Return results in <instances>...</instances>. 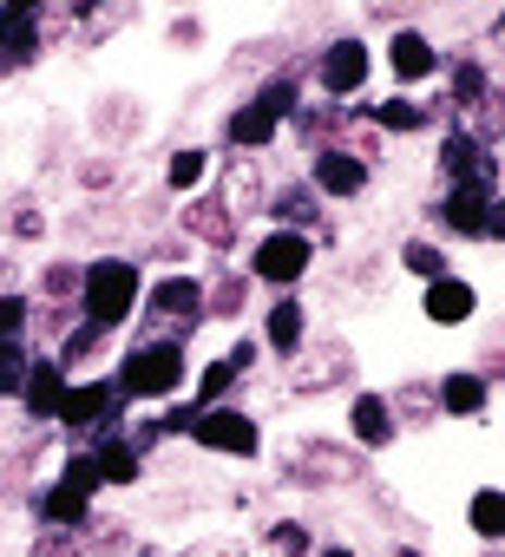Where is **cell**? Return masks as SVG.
<instances>
[{"mask_svg":"<svg viewBox=\"0 0 505 557\" xmlns=\"http://www.w3.org/2000/svg\"><path fill=\"white\" fill-rule=\"evenodd\" d=\"M132 302H138V269L132 262H93L86 269V315H93V329H119L125 315H132Z\"/></svg>","mask_w":505,"mask_h":557,"instance_id":"1","label":"cell"},{"mask_svg":"<svg viewBox=\"0 0 505 557\" xmlns=\"http://www.w3.org/2000/svg\"><path fill=\"white\" fill-rule=\"evenodd\" d=\"M184 381V355L171 342H151L125 361V394H171Z\"/></svg>","mask_w":505,"mask_h":557,"instance_id":"2","label":"cell"},{"mask_svg":"<svg viewBox=\"0 0 505 557\" xmlns=\"http://www.w3.org/2000/svg\"><path fill=\"white\" fill-rule=\"evenodd\" d=\"M190 433H197V446H210V453H236V459L257 453V426H249L243 413H230V407L197 413V420H190Z\"/></svg>","mask_w":505,"mask_h":557,"instance_id":"3","label":"cell"},{"mask_svg":"<svg viewBox=\"0 0 505 557\" xmlns=\"http://www.w3.org/2000/svg\"><path fill=\"white\" fill-rule=\"evenodd\" d=\"M93 485H99L93 459H73V466H66V479L40 498V511H47L53 524H79V518H86V505H93Z\"/></svg>","mask_w":505,"mask_h":557,"instance_id":"4","label":"cell"},{"mask_svg":"<svg viewBox=\"0 0 505 557\" xmlns=\"http://www.w3.org/2000/svg\"><path fill=\"white\" fill-rule=\"evenodd\" d=\"M309 269V243L296 230H276L263 249H257V275H270V283H296V275Z\"/></svg>","mask_w":505,"mask_h":557,"instance_id":"5","label":"cell"},{"mask_svg":"<svg viewBox=\"0 0 505 557\" xmlns=\"http://www.w3.org/2000/svg\"><path fill=\"white\" fill-rule=\"evenodd\" d=\"M361 79H368V47H361V40H335L329 60H322V86L342 99V92H355Z\"/></svg>","mask_w":505,"mask_h":557,"instance_id":"6","label":"cell"},{"mask_svg":"<svg viewBox=\"0 0 505 557\" xmlns=\"http://www.w3.org/2000/svg\"><path fill=\"white\" fill-rule=\"evenodd\" d=\"M427 315H433L440 329L472 322V283H459V275H433V289H427Z\"/></svg>","mask_w":505,"mask_h":557,"instance_id":"7","label":"cell"},{"mask_svg":"<svg viewBox=\"0 0 505 557\" xmlns=\"http://www.w3.org/2000/svg\"><path fill=\"white\" fill-rule=\"evenodd\" d=\"M440 216H446L459 236H492V230H498V216H492V197H479V190H453Z\"/></svg>","mask_w":505,"mask_h":557,"instance_id":"8","label":"cell"},{"mask_svg":"<svg viewBox=\"0 0 505 557\" xmlns=\"http://www.w3.org/2000/svg\"><path fill=\"white\" fill-rule=\"evenodd\" d=\"M316 184H322L329 197H355V190L368 184V171H361V158H348V151H322V158H316Z\"/></svg>","mask_w":505,"mask_h":557,"instance_id":"9","label":"cell"},{"mask_svg":"<svg viewBox=\"0 0 505 557\" xmlns=\"http://www.w3.org/2000/svg\"><path fill=\"white\" fill-rule=\"evenodd\" d=\"M197 309H204V289L197 283H158L151 289V315H164V322H197Z\"/></svg>","mask_w":505,"mask_h":557,"instance_id":"10","label":"cell"},{"mask_svg":"<svg viewBox=\"0 0 505 557\" xmlns=\"http://www.w3.org/2000/svg\"><path fill=\"white\" fill-rule=\"evenodd\" d=\"M21 400H27V413H60V400H66L60 368H53V361H34V374L21 381Z\"/></svg>","mask_w":505,"mask_h":557,"instance_id":"11","label":"cell"},{"mask_svg":"<svg viewBox=\"0 0 505 557\" xmlns=\"http://www.w3.org/2000/svg\"><path fill=\"white\" fill-rule=\"evenodd\" d=\"M387 60H394V73H401V79H427V73L440 66V60H433V47H427L420 34H394Z\"/></svg>","mask_w":505,"mask_h":557,"instance_id":"12","label":"cell"},{"mask_svg":"<svg viewBox=\"0 0 505 557\" xmlns=\"http://www.w3.org/2000/svg\"><path fill=\"white\" fill-rule=\"evenodd\" d=\"M106 407H112V387H99V381H93V387H66V400H60V420H66V426H93Z\"/></svg>","mask_w":505,"mask_h":557,"instance_id":"13","label":"cell"},{"mask_svg":"<svg viewBox=\"0 0 505 557\" xmlns=\"http://www.w3.org/2000/svg\"><path fill=\"white\" fill-rule=\"evenodd\" d=\"M34 34H40V14L27 8V0H14V8H0V40H8L14 53H34Z\"/></svg>","mask_w":505,"mask_h":557,"instance_id":"14","label":"cell"},{"mask_svg":"<svg viewBox=\"0 0 505 557\" xmlns=\"http://www.w3.org/2000/svg\"><path fill=\"white\" fill-rule=\"evenodd\" d=\"M270 348L276 355H296L303 348V302H276L270 309Z\"/></svg>","mask_w":505,"mask_h":557,"instance_id":"15","label":"cell"},{"mask_svg":"<svg viewBox=\"0 0 505 557\" xmlns=\"http://www.w3.org/2000/svg\"><path fill=\"white\" fill-rule=\"evenodd\" d=\"M440 400H446V413H479L485 407V381L479 374H446Z\"/></svg>","mask_w":505,"mask_h":557,"instance_id":"16","label":"cell"},{"mask_svg":"<svg viewBox=\"0 0 505 557\" xmlns=\"http://www.w3.org/2000/svg\"><path fill=\"white\" fill-rule=\"evenodd\" d=\"M93 472H99V479H112V485H132V479H138V446L112 440V446L93 459Z\"/></svg>","mask_w":505,"mask_h":557,"instance_id":"17","label":"cell"},{"mask_svg":"<svg viewBox=\"0 0 505 557\" xmlns=\"http://www.w3.org/2000/svg\"><path fill=\"white\" fill-rule=\"evenodd\" d=\"M230 138H236V145H270V138H276V119H270L263 106H243V112L230 119Z\"/></svg>","mask_w":505,"mask_h":557,"instance_id":"18","label":"cell"},{"mask_svg":"<svg viewBox=\"0 0 505 557\" xmlns=\"http://www.w3.org/2000/svg\"><path fill=\"white\" fill-rule=\"evenodd\" d=\"M355 433H361L368 446H387V440H394V426H387V400H374V394L355 400Z\"/></svg>","mask_w":505,"mask_h":557,"instance_id":"19","label":"cell"},{"mask_svg":"<svg viewBox=\"0 0 505 557\" xmlns=\"http://www.w3.org/2000/svg\"><path fill=\"white\" fill-rule=\"evenodd\" d=\"M472 531H479V537H498V531H505V498H498L492 485L472 498Z\"/></svg>","mask_w":505,"mask_h":557,"instance_id":"20","label":"cell"},{"mask_svg":"<svg viewBox=\"0 0 505 557\" xmlns=\"http://www.w3.org/2000/svg\"><path fill=\"white\" fill-rule=\"evenodd\" d=\"M21 381H27V355L14 342H0V394H21Z\"/></svg>","mask_w":505,"mask_h":557,"instance_id":"21","label":"cell"},{"mask_svg":"<svg viewBox=\"0 0 505 557\" xmlns=\"http://www.w3.org/2000/svg\"><path fill=\"white\" fill-rule=\"evenodd\" d=\"M381 125H387V132H414V125H427V112L407 106V99H394V106H381Z\"/></svg>","mask_w":505,"mask_h":557,"instance_id":"22","label":"cell"},{"mask_svg":"<svg viewBox=\"0 0 505 557\" xmlns=\"http://www.w3.org/2000/svg\"><path fill=\"white\" fill-rule=\"evenodd\" d=\"M197 177H204V151H177L171 158V190H190Z\"/></svg>","mask_w":505,"mask_h":557,"instance_id":"23","label":"cell"},{"mask_svg":"<svg viewBox=\"0 0 505 557\" xmlns=\"http://www.w3.org/2000/svg\"><path fill=\"white\" fill-rule=\"evenodd\" d=\"M276 216H283V223H309V216H316V197H309V190H283V197H276Z\"/></svg>","mask_w":505,"mask_h":557,"instance_id":"24","label":"cell"},{"mask_svg":"<svg viewBox=\"0 0 505 557\" xmlns=\"http://www.w3.org/2000/svg\"><path fill=\"white\" fill-rule=\"evenodd\" d=\"M401 262H407L414 275H440V249H433V243H407V249H401Z\"/></svg>","mask_w":505,"mask_h":557,"instance_id":"25","label":"cell"},{"mask_svg":"<svg viewBox=\"0 0 505 557\" xmlns=\"http://www.w3.org/2000/svg\"><path fill=\"white\" fill-rule=\"evenodd\" d=\"M21 322H27V302H21V296H0V342H14Z\"/></svg>","mask_w":505,"mask_h":557,"instance_id":"26","label":"cell"},{"mask_svg":"<svg viewBox=\"0 0 505 557\" xmlns=\"http://www.w3.org/2000/svg\"><path fill=\"white\" fill-rule=\"evenodd\" d=\"M230 381H236V368H230V361H217V368L204 374V400H217V394H223Z\"/></svg>","mask_w":505,"mask_h":557,"instance_id":"27","label":"cell"},{"mask_svg":"<svg viewBox=\"0 0 505 557\" xmlns=\"http://www.w3.org/2000/svg\"><path fill=\"white\" fill-rule=\"evenodd\" d=\"M276 544H283V550H303L309 537H303V524H283V531H276Z\"/></svg>","mask_w":505,"mask_h":557,"instance_id":"28","label":"cell"},{"mask_svg":"<svg viewBox=\"0 0 505 557\" xmlns=\"http://www.w3.org/2000/svg\"><path fill=\"white\" fill-rule=\"evenodd\" d=\"M329 557H355V550H329Z\"/></svg>","mask_w":505,"mask_h":557,"instance_id":"29","label":"cell"}]
</instances>
